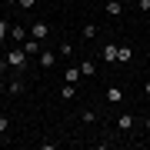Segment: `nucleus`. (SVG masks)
<instances>
[{"instance_id":"nucleus-1","label":"nucleus","mask_w":150,"mask_h":150,"mask_svg":"<svg viewBox=\"0 0 150 150\" xmlns=\"http://www.w3.org/2000/svg\"><path fill=\"white\" fill-rule=\"evenodd\" d=\"M0 60H4L7 70H13V74H27V67H30V54L20 47V43H13L7 54H0Z\"/></svg>"},{"instance_id":"nucleus-2","label":"nucleus","mask_w":150,"mask_h":150,"mask_svg":"<svg viewBox=\"0 0 150 150\" xmlns=\"http://www.w3.org/2000/svg\"><path fill=\"white\" fill-rule=\"evenodd\" d=\"M27 30H30V37H33V40H40V43L50 37V23H47V20H33Z\"/></svg>"},{"instance_id":"nucleus-3","label":"nucleus","mask_w":150,"mask_h":150,"mask_svg":"<svg viewBox=\"0 0 150 150\" xmlns=\"http://www.w3.org/2000/svg\"><path fill=\"white\" fill-rule=\"evenodd\" d=\"M57 60H60L57 50H47V47H43V50H40V57H37V64H40L43 70H54V67H57Z\"/></svg>"},{"instance_id":"nucleus-4","label":"nucleus","mask_w":150,"mask_h":150,"mask_svg":"<svg viewBox=\"0 0 150 150\" xmlns=\"http://www.w3.org/2000/svg\"><path fill=\"white\" fill-rule=\"evenodd\" d=\"M117 130H120V134H134V130H137V117H134V113H120V117H117Z\"/></svg>"},{"instance_id":"nucleus-5","label":"nucleus","mask_w":150,"mask_h":150,"mask_svg":"<svg viewBox=\"0 0 150 150\" xmlns=\"http://www.w3.org/2000/svg\"><path fill=\"white\" fill-rule=\"evenodd\" d=\"M123 97H127V93H123V87H117V83L103 90V100H107L110 107H117V103H123Z\"/></svg>"},{"instance_id":"nucleus-6","label":"nucleus","mask_w":150,"mask_h":150,"mask_svg":"<svg viewBox=\"0 0 150 150\" xmlns=\"http://www.w3.org/2000/svg\"><path fill=\"white\" fill-rule=\"evenodd\" d=\"M23 90H27V83H23V77H20V74H13L10 80H7V93H13V97H17V93H23Z\"/></svg>"},{"instance_id":"nucleus-7","label":"nucleus","mask_w":150,"mask_h":150,"mask_svg":"<svg viewBox=\"0 0 150 150\" xmlns=\"http://www.w3.org/2000/svg\"><path fill=\"white\" fill-rule=\"evenodd\" d=\"M27 37H30V30L23 27V23H10V40H13V43H23Z\"/></svg>"},{"instance_id":"nucleus-8","label":"nucleus","mask_w":150,"mask_h":150,"mask_svg":"<svg viewBox=\"0 0 150 150\" xmlns=\"http://www.w3.org/2000/svg\"><path fill=\"white\" fill-rule=\"evenodd\" d=\"M134 60V47L130 43H117V64H130Z\"/></svg>"},{"instance_id":"nucleus-9","label":"nucleus","mask_w":150,"mask_h":150,"mask_svg":"<svg viewBox=\"0 0 150 150\" xmlns=\"http://www.w3.org/2000/svg\"><path fill=\"white\" fill-rule=\"evenodd\" d=\"M64 80H67V83H80V80H83L80 67H77V64H67V70H64Z\"/></svg>"},{"instance_id":"nucleus-10","label":"nucleus","mask_w":150,"mask_h":150,"mask_svg":"<svg viewBox=\"0 0 150 150\" xmlns=\"http://www.w3.org/2000/svg\"><path fill=\"white\" fill-rule=\"evenodd\" d=\"M100 60H103V64H117V43H103Z\"/></svg>"},{"instance_id":"nucleus-11","label":"nucleus","mask_w":150,"mask_h":150,"mask_svg":"<svg viewBox=\"0 0 150 150\" xmlns=\"http://www.w3.org/2000/svg\"><path fill=\"white\" fill-rule=\"evenodd\" d=\"M20 47H23V50H27V54H30V57H40V50H43V43H40V40H33V37H27V40H23V43H20Z\"/></svg>"},{"instance_id":"nucleus-12","label":"nucleus","mask_w":150,"mask_h":150,"mask_svg":"<svg viewBox=\"0 0 150 150\" xmlns=\"http://www.w3.org/2000/svg\"><path fill=\"white\" fill-rule=\"evenodd\" d=\"M103 10H107L110 17H120L123 13V4H120V0H103Z\"/></svg>"},{"instance_id":"nucleus-13","label":"nucleus","mask_w":150,"mask_h":150,"mask_svg":"<svg viewBox=\"0 0 150 150\" xmlns=\"http://www.w3.org/2000/svg\"><path fill=\"white\" fill-rule=\"evenodd\" d=\"M77 67H80V74H83V77H97V64H93L90 57H87V60H80Z\"/></svg>"},{"instance_id":"nucleus-14","label":"nucleus","mask_w":150,"mask_h":150,"mask_svg":"<svg viewBox=\"0 0 150 150\" xmlns=\"http://www.w3.org/2000/svg\"><path fill=\"white\" fill-rule=\"evenodd\" d=\"M57 54L60 57H74V43H70V40H60L57 43Z\"/></svg>"},{"instance_id":"nucleus-15","label":"nucleus","mask_w":150,"mask_h":150,"mask_svg":"<svg viewBox=\"0 0 150 150\" xmlns=\"http://www.w3.org/2000/svg\"><path fill=\"white\" fill-rule=\"evenodd\" d=\"M60 97H64V100H74V97H77V83H67V87H60Z\"/></svg>"},{"instance_id":"nucleus-16","label":"nucleus","mask_w":150,"mask_h":150,"mask_svg":"<svg viewBox=\"0 0 150 150\" xmlns=\"http://www.w3.org/2000/svg\"><path fill=\"white\" fill-rule=\"evenodd\" d=\"M4 40H10V20L0 17V43H4Z\"/></svg>"},{"instance_id":"nucleus-17","label":"nucleus","mask_w":150,"mask_h":150,"mask_svg":"<svg viewBox=\"0 0 150 150\" xmlns=\"http://www.w3.org/2000/svg\"><path fill=\"white\" fill-rule=\"evenodd\" d=\"M7 134H10V117H7V113H0V137L7 140Z\"/></svg>"},{"instance_id":"nucleus-18","label":"nucleus","mask_w":150,"mask_h":150,"mask_svg":"<svg viewBox=\"0 0 150 150\" xmlns=\"http://www.w3.org/2000/svg\"><path fill=\"white\" fill-rule=\"evenodd\" d=\"M80 37H83V40H93V37H97V27H93V23H83Z\"/></svg>"},{"instance_id":"nucleus-19","label":"nucleus","mask_w":150,"mask_h":150,"mask_svg":"<svg viewBox=\"0 0 150 150\" xmlns=\"http://www.w3.org/2000/svg\"><path fill=\"white\" fill-rule=\"evenodd\" d=\"M93 120H97V113H93L90 107H83V110H80V123H93Z\"/></svg>"},{"instance_id":"nucleus-20","label":"nucleus","mask_w":150,"mask_h":150,"mask_svg":"<svg viewBox=\"0 0 150 150\" xmlns=\"http://www.w3.org/2000/svg\"><path fill=\"white\" fill-rule=\"evenodd\" d=\"M17 7H20V10H33V7H37V0H17Z\"/></svg>"},{"instance_id":"nucleus-21","label":"nucleus","mask_w":150,"mask_h":150,"mask_svg":"<svg viewBox=\"0 0 150 150\" xmlns=\"http://www.w3.org/2000/svg\"><path fill=\"white\" fill-rule=\"evenodd\" d=\"M137 10L140 13H150V0H137Z\"/></svg>"},{"instance_id":"nucleus-22","label":"nucleus","mask_w":150,"mask_h":150,"mask_svg":"<svg viewBox=\"0 0 150 150\" xmlns=\"http://www.w3.org/2000/svg\"><path fill=\"white\" fill-rule=\"evenodd\" d=\"M144 97H150V80H147V83H144Z\"/></svg>"},{"instance_id":"nucleus-23","label":"nucleus","mask_w":150,"mask_h":150,"mask_svg":"<svg viewBox=\"0 0 150 150\" xmlns=\"http://www.w3.org/2000/svg\"><path fill=\"white\" fill-rule=\"evenodd\" d=\"M144 127H147V134H150V117H147V120H144Z\"/></svg>"},{"instance_id":"nucleus-24","label":"nucleus","mask_w":150,"mask_h":150,"mask_svg":"<svg viewBox=\"0 0 150 150\" xmlns=\"http://www.w3.org/2000/svg\"><path fill=\"white\" fill-rule=\"evenodd\" d=\"M0 107H4V93H0Z\"/></svg>"},{"instance_id":"nucleus-25","label":"nucleus","mask_w":150,"mask_h":150,"mask_svg":"<svg viewBox=\"0 0 150 150\" xmlns=\"http://www.w3.org/2000/svg\"><path fill=\"white\" fill-rule=\"evenodd\" d=\"M4 4H17V0H4Z\"/></svg>"},{"instance_id":"nucleus-26","label":"nucleus","mask_w":150,"mask_h":150,"mask_svg":"<svg viewBox=\"0 0 150 150\" xmlns=\"http://www.w3.org/2000/svg\"><path fill=\"white\" fill-rule=\"evenodd\" d=\"M87 4H90V0H87Z\"/></svg>"}]
</instances>
